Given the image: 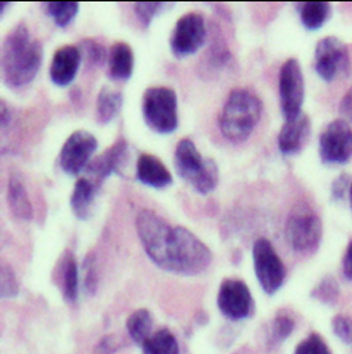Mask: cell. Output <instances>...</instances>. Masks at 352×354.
<instances>
[{"label":"cell","mask_w":352,"mask_h":354,"mask_svg":"<svg viewBox=\"0 0 352 354\" xmlns=\"http://www.w3.org/2000/svg\"><path fill=\"white\" fill-rule=\"evenodd\" d=\"M349 198H351V208H352V186H351V190H349Z\"/></svg>","instance_id":"obj_40"},{"label":"cell","mask_w":352,"mask_h":354,"mask_svg":"<svg viewBox=\"0 0 352 354\" xmlns=\"http://www.w3.org/2000/svg\"><path fill=\"white\" fill-rule=\"evenodd\" d=\"M81 270H82V283H84L85 292L94 295L98 289V282H99L95 252H88L85 255L81 265Z\"/></svg>","instance_id":"obj_30"},{"label":"cell","mask_w":352,"mask_h":354,"mask_svg":"<svg viewBox=\"0 0 352 354\" xmlns=\"http://www.w3.org/2000/svg\"><path fill=\"white\" fill-rule=\"evenodd\" d=\"M206 41V24L201 13L191 12L175 23L170 35V50L177 59L197 53Z\"/></svg>","instance_id":"obj_9"},{"label":"cell","mask_w":352,"mask_h":354,"mask_svg":"<svg viewBox=\"0 0 352 354\" xmlns=\"http://www.w3.org/2000/svg\"><path fill=\"white\" fill-rule=\"evenodd\" d=\"M137 180L153 189H164L173 183L166 165L152 153H141L137 160Z\"/></svg>","instance_id":"obj_18"},{"label":"cell","mask_w":352,"mask_h":354,"mask_svg":"<svg viewBox=\"0 0 352 354\" xmlns=\"http://www.w3.org/2000/svg\"><path fill=\"white\" fill-rule=\"evenodd\" d=\"M121 347V342L116 337V336H106L104 337L98 347H97V353L98 354H113L115 351H117Z\"/></svg>","instance_id":"obj_36"},{"label":"cell","mask_w":352,"mask_h":354,"mask_svg":"<svg viewBox=\"0 0 352 354\" xmlns=\"http://www.w3.org/2000/svg\"><path fill=\"white\" fill-rule=\"evenodd\" d=\"M98 192L99 189L86 177L82 176L77 180L70 197V207L78 219L86 221L91 218Z\"/></svg>","instance_id":"obj_20"},{"label":"cell","mask_w":352,"mask_h":354,"mask_svg":"<svg viewBox=\"0 0 352 354\" xmlns=\"http://www.w3.org/2000/svg\"><path fill=\"white\" fill-rule=\"evenodd\" d=\"M8 204L12 214L21 221H31L34 211L28 197V193L19 177L17 173H13L9 177L8 183Z\"/></svg>","instance_id":"obj_21"},{"label":"cell","mask_w":352,"mask_h":354,"mask_svg":"<svg viewBox=\"0 0 352 354\" xmlns=\"http://www.w3.org/2000/svg\"><path fill=\"white\" fill-rule=\"evenodd\" d=\"M123 94L113 90L109 85H104L97 100V120L99 124H109L113 122L123 108Z\"/></svg>","instance_id":"obj_22"},{"label":"cell","mask_w":352,"mask_h":354,"mask_svg":"<svg viewBox=\"0 0 352 354\" xmlns=\"http://www.w3.org/2000/svg\"><path fill=\"white\" fill-rule=\"evenodd\" d=\"M298 12L302 26L309 31H316L330 19L331 6L327 2H305L298 3Z\"/></svg>","instance_id":"obj_23"},{"label":"cell","mask_w":352,"mask_h":354,"mask_svg":"<svg viewBox=\"0 0 352 354\" xmlns=\"http://www.w3.org/2000/svg\"><path fill=\"white\" fill-rule=\"evenodd\" d=\"M309 134L311 120L304 112L294 119L286 120L277 137L280 152L286 156L297 155L305 147Z\"/></svg>","instance_id":"obj_17"},{"label":"cell","mask_w":352,"mask_h":354,"mask_svg":"<svg viewBox=\"0 0 352 354\" xmlns=\"http://www.w3.org/2000/svg\"><path fill=\"white\" fill-rule=\"evenodd\" d=\"M164 3L157 2H139L134 5V12L137 15V19L139 20L141 26L144 28H148L153 20V17L162 10Z\"/></svg>","instance_id":"obj_32"},{"label":"cell","mask_w":352,"mask_h":354,"mask_svg":"<svg viewBox=\"0 0 352 354\" xmlns=\"http://www.w3.org/2000/svg\"><path fill=\"white\" fill-rule=\"evenodd\" d=\"M78 49L81 52L82 62L85 63L86 67L90 68H97L104 66L108 62L109 53L106 48L97 39L94 38H85L79 41Z\"/></svg>","instance_id":"obj_26"},{"label":"cell","mask_w":352,"mask_h":354,"mask_svg":"<svg viewBox=\"0 0 352 354\" xmlns=\"http://www.w3.org/2000/svg\"><path fill=\"white\" fill-rule=\"evenodd\" d=\"M334 335L344 343L352 344V319L346 315H335L331 321Z\"/></svg>","instance_id":"obj_34"},{"label":"cell","mask_w":352,"mask_h":354,"mask_svg":"<svg viewBox=\"0 0 352 354\" xmlns=\"http://www.w3.org/2000/svg\"><path fill=\"white\" fill-rule=\"evenodd\" d=\"M43 59L41 41L32 39L27 24L19 23L2 44V78L10 88L28 85L38 74Z\"/></svg>","instance_id":"obj_2"},{"label":"cell","mask_w":352,"mask_h":354,"mask_svg":"<svg viewBox=\"0 0 352 354\" xmlns=\"http://www.w3.org/2000/svg\"><path fill=\"white\" fill-rule=\"evenodd\" d=\"M340 113L344 120L352 123V86L346 91L340 102Z\"/></svg>","instance_id":"obj_37"},{"label":"cell","mask_w":352,"mask_h":354,"mask_svg":"<svg viewBox=\"0 0 352 354\" xmlns=\"http://www.w3.org/2000/svg\"><path fill=\"white\" fill-rule=\"evenodd\" d=\"M286 237L295 252L313 254L322 243L323 223L312 211L298 209L287 221Z\"/></svg>","instance_id":"obj_7"},{"label":"cell","mask_w":352,"mask_h":354,"mask_svg":"<svg viewBox=\"0 0 352 354\" xmlns=\"http://www.w3.org/2000/svg\"><path fill=\"white\" fill-rule=\"evenodd\" d=\"M45 12L49 17L53 19L57 27H67L78 15L79 3L77 2H49L43 3Z\"/></svg>","instance_id":"obj_27"},{"label":"cell","mask_w":352,"mask_h":354,"mask_svg":"<svg viewBox=\"0 0 352 354\" xmlns=\"http://www.w3.org/2000/svg\"><path fill=\"white\" fill-rule=\"evenodd\" d=\"M9 122H10V112H9V108L5 102H2V127L5 130V127L9 126Z\"/></svg>","instance_id":"obj_39"},{"label":"cell","mask_w":352,"mask_h":354,"mask_svg":"<svg viewBox=\"0 0 352 354\" xmlns=\"http://www.w3.org/2000/svg\"><path fill=\"white\" fill-rule=\"evenodd\" d=\"M128 144L124 138H119L106 151L94 158L86 166L85 176L98 189L102 187L104 182L113 173H119L128 160Z\"/></svg>","instance_id":"obj_14"},{"label":"cell","mask_w":352,"mask_h":354,"mask_svg":"<svg viewBox=\"0 0 352 354\" xmlns=\"http://www.w3.org/2000/svg\"><path fill=\"white\" fill-rule=\"evenodd\" d=\"M152 325H153V319H152V314L149 313V310L146 308H139L137 311H134L126 322V329L127 333L130 336V339L135 343V344H144L149 337H150V332H152Z\"/></svg>","instance_id":"obj_25"},{"label":"cell","mask_w":352,"mask_h":354,"mask_svg":"<svg viewBox=\"0 0 352 354\" xmlns=\"http://www.w3.org/2000/svg\"><path fill=\"white\" fill-rule=\"evenodd\" d=\"M253 268L262 290L269 296L277 293L286 282V265L268 239H257L252 247Z\"/></svg>","instance_id":"obj_6"},{"label":"cell","mask_w":352,"mask_h":354,"mask_svg":"<svg viewBox=\"0 0 352 354\" xmlns=\"http://www.w3.org/2000/svg\"><path fill=\"white\" fill-rule=\"evenodd\" d=\"M19 295V281L9 263L2 265V297L13 299Z\"/></svg>","instance_id":"obj_33"},{"label":"cell","mask_w":352,"mask_h":354,"mask_svg":"<svg viewBox=\"0 0 352 354\" xmlns=\"http://www.w3.org/2000/svg\"><path fill=\"white\" fill-rule=\"evenodd\" d=\"M311 297L324 306H335L340 299V285L335 278L327 275L313 288Z\"/></svg>","instance_id":"obj_29"},{"label":"cell","mask_w":352,"mask_h":354,"mask_svg":"<svg viewBox=\"0 0 352 354\" xmlns=\"http://www.w3.org/2000/svg\"><path fill=\"white\" fill-rule=\"evenodd\" d=\"M174 167L182 179L202 196L212 193L219 183L217 163L211 158H204L190 138H183L175 145Z\"/></svg>","instance_id":"obj_4"},{"label":"cell","mask_w":352,"mask_h":354,"mask_svg":"<svg viewBox=\"0 0 352 354\" xmlns=\"http://www.w3.org/2000/svg\"><path fill=\"white\" fill-rule=\"evenodd\" d=\"M352 186V177L349 173H341L338 174L331 183V200L334 203H340L344 200L345 193L351 190Z\"/></svg>","instance_id":"obj_35"},{"label":"cell","mask_w":352,"mask_h":354,"mask_svg":"<svg viewBox=\"0 0 352 354\" xmlns=\"http://www.w3.org/2000/svg\"><path fill=\"white\" fill-rule=\"evenodd\" d=\"M319 155L326 165H344L352 158V129L346 120L327 124L319 138Z\"/></svg>","instance_id":"obj_11"},{"label":"cell","mask_w":352,"mask_h":354,"mask_svg":"<svg viewBox=\"0 0 352 354\" xmlns=\"http://www.w3.org/2000/svg\"><path fill=\"white\" fill-rule=\"evenodd\" d=\"M134 71V52L126 42L112 45L108 57V74L113 81L126 82Z\"/></svg>","instance_id":"obj_19"},{"label":"cell","mask_w":352,"mask_h":354,"mask_svg":"<svg viewBox=\"0 0 352 354\" xmlns=\"http://www.w3.org/2000/svg\"><path fill=\"white\" fill-rule=\"evenodd\" d=\"M315 70L326 82L333 81L338 74H351V56L348 46L335 37L320 39L315 49Z\"/></svg>","instance_id":"obj_10"},{"label":"cell","mask_w":352,"mask_h":354,"mask_svg":"<svg viewBox=\"0 0 352 354\" xmlns=\"http://www.w3.org/2000/svg\"><path fill=\"white\" fill-rule=\"evenodd\" d=\"M294 328H295V321L293 319V317L283 313L277 314L271 325L269 337H268L269 347L275 348V347H279L282 343H284L293 333Z\"/></svg>","instance_id":"obj_28"},{"label":"cell","mask_w":352,"mask_h":354,"mask_svg":"<svg viewBox=\"0 0 352 354\" xmlns=\"http://www.w3.org/2000/svg\"><path fill=\"white\" fill-rule=\"evenodd\" d=\"M52 279L63 299L68 304H74L79 292V272L75 255L71 250H64L59 257L52 272Z\"/></svg>","instance_id":"obj_15"},{"label":"cell","mask_w":352,"mask_h":354,"mask_svg":"<svg viewBox=\"0 0 352 354\" xmlns=\"http://www.w3.org/2000/svg\"><path fill=\"white\" fill-rule=\"evenodd\" d=\"M294 354H331V351L324 339L313 332L297 346Z\"/></svg>","instance_id":"obj_31"},{"label":"cell","mask_w":352,"mask_h":354,"mask_svg":"<svg viewBox=\"0 0 352 354\" xmlns=\"http://www.w3.org/2000/svg\"><path fill=\"white\" fill-rule=\"evenodd\" d=\"M139 241L150 261L166 272L195 277L212 263L209 247L184 226H174L152 209H142L135 219Z\"/></svg>","instance_id":"obj_1"},{"label":"cell","mask_w":352,"mask_h":354,"mask_svg":"<svg viewBox=\"0 0 352 354\" xmlns=\"http://www.w3.org/2000/svg\"><path fill=\"white\" fill-rule=\"evenodd\" d=\"M144 354H180L177 337L167 328L159 329L142 344Z\"/></svg>","instance_id":"obj_24"},{"label":"cell","mask_w":352,"mask_h":354,"mask_svg":"<svg viewBox=\"0 0 352 354\" xmlns=\"http://www.w3.org/2000/svg\"><path fill=\"white\" fill-rule=\"evenodd\" d=\"M342 274L346 281L352 282V241L348 244L342 258Z\"/></svg>","instance_id":"obj_38"},{"label":"cell","mask_w":352,"mask_h":354,"mask_svg":"<svg viewBox=\"0 0 352 354\" xmlns=\"http://www.w3.org/2000/svg\"><path fill=\"white\" fill-rule=\"evenodd\" d=\"M253 297L244 281L227 278L222 282L217 293V307L226 318L231 321L245 319L253 313Z\"/></svg>","instance_id":"obj_13"},{"label":"cell","mask_w":352,"mask_h":354,"mask_svg":"<svg viewBox=\"0 0 352 354\" xmlns=\"http://www.w3.org/2000/svg\"><path fill=\"white\" fill-rule=\"evenodd\" d=\"M81 63L82 57L78 46L64 45L59 48L52 57L49 68L50 81L57 86H67L74 81Z\"/></svg>","instance_id":"obj_16"},{"label":"cell","mask_w":352,"mask_h":354,"mask_svg":"<svg viewBox=\"0 0 352 354\" xmlns=\"http://www.w3.org/2000/svg\"><path fill=\"white\" fill-rule=\"evenodd\" d=\"M280 108L284 120H290L302 113L305 98V82L301 64L291 57L284 62L279 74Z\"/></svg>","instance_id":"obj_8"},{"label":"cell","mask_w":352,"mask_h":354,"mask_svg":"<svg viewBox=\"0 0 352 354\" xmlns=\"http://www.w3.org/2000/svg\"><path fill=\"white\" fill-rule=\"evenodd\" d=\"M146 126L157 134H170L179 127L177 95L168 86H149L142 97Z\"/></svg>","instance_id":"obj_5"},{"label":"cell","mask_w":352,"mask_h":354,"mask_svg":"<svg viewBox=\"0 0 352 354\" xmlns=\"http://www.w3.org/2000/svg\"><path fill=\"white\" fill-rule=\"evenodd\" d=\"M262 109V101L253 93L245 88H234L219 119L224 138L234 144L246 141L260 120Z\"/></svg>","instance_id":"obj_3"},{"label":"cell","mask_w":352,"mask_h":354,"mask_svg":"<svg viewBox=\"0 0 352 354\" xmlns=\"http://www.w3.org/2000/svg\"><path fill=\"white\" fill-rule=\"evenodd\" d=\"M98 149V140L86 130H77L70 134L60 149L59 163L64 173L78 176L86 169Z\"/></svg>","instance_id":"obj_12"}]
</instances>
